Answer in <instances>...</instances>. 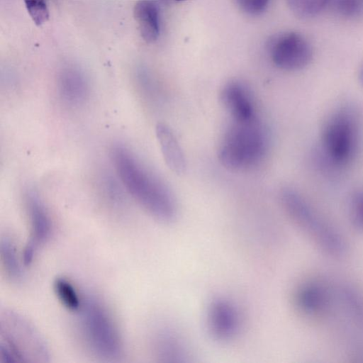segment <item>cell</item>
<instances>
[{
	"mask_svg": "<svg viewBox=\"0 0 363 363\" xmlns=\"http://www.w3.org/2000/svg\"><path fill=\"white\" fill-rule=\"evenodd\" d=\"M110 156L122 186L145 211L163 223L177 219L178 207L171 191L129 148L116 144Z\"/></svg>",
	"mask_w": 363,
	"mask_h": 363,
	"instance_id": "obj_1",
	"label": "cell"
},
{
	"mask_svg": "<svg viewBox=\"0 0 363 363\" xmlns=\"http://www.w3.org/2000/svg\"><path fill=\"white\" fill-rule=\"evenodd\" d=\"M354 111L348 107L335 111L321 131L315 154L320 169L329 176L342 172L354 160L359 145V125Z\"/></svg>",
	"mask_w": 363,
	"mask_h": 363,
	"instance_id": "obj_2",
	"label": "cell"
},
{
	"mask_svg": "<svg viewBox=\"0 0 363 363\" xmlns=\"http://www.w3.org/2000/svg\"><path fill=\"white\" fill-rule=\"evenodd\" d=\"M266 130L257 117L233 121L226 129L218 148L220 163L231 170H246L257 167L267 154Z\"/></svg>",
	"mask_w": 363,
	"mask_h": 363,
	"instance_id": "obj_3",
	"label": "cell"
},
{
	"mask_svg": "<svg viewBox=\"0 0 363 363\" xmlns=\"http://www.w3.org/2000/svg\"><path fill=\"white\" fill-rule=\"evenodd\" d=\"M280 200L289 218L320 250L335 257L345 255L347 245L341 233L298 191L284 188Z\"/></svg>",
	"mask_w": 363,
	"mask_h": 363,
	"instance_id": "obj_4",
	"label": "cell"
},
{
	"mask_svg": "<svg viewBox=\"0 0 363 363\" xmlns=\"http://www.w3.org/2000/svg\"><path fill=\"white\" fill-rule=\"evenodd\" d=\"M78 328L86 347L99 357L113 359L122 352L121 337L106 306L94 296L82 300Z\"/></svg>",
	"mask_w": 363,
	"mask_h": 363,
	"instance_id": "obj_5",
	"label": "cell"
},
{
	"mask_svg": "<svg viewBox=\"0 0 363 363\" xmlns=\"http://www.w3.org/2000/svg\"><path fill=\"white\" fill-rule=\"evenodd\" d=\"M46 344L38 330L20 314L5 311L0 320V363L46 362Z\"/></svg>",
	"mask_w": 363,
	"mask_h": 363,
	"instance_id": "obj_6",
	"label": "cell"
},
{
	"mask_svg": "<svg viewBox=\"0 0 363 363\" xmlns=\"http://www.w3.org/2000/svg\"><path fill=\"white\" fill-rule=\"evenodd\" d=\"M267 49L273 64L286 71H297L306 67L313 57L309 41L296 31H284L272 36Z\"/></svg>",
	"mask_w": 363,
	"mask_h": 363,
	"instance_id": "obj_7",
	"label": "cell"
},
{
	"mask_svg": "<svg viewBox=\"0 0 363 363\" xmlns=\"http://www.w3.org/2000/svg\"><path fill=\"white\" fill-rule=\"evenodd\" d=\"M332 297V286L320 279H308L296 289L293 301L301 316L313 321L325 320Z\"/></svg>",
	"mask_w": 363,
	"mask_h": 363,
	"instance_id": "obj_8",
	"label": "cell"
},
{
	"mask_svg": "<svg viewBox=\"0 0 363 363\" xmlns=\"http://www.w3.org/2000/svg\"><path fill=\"white\" fill-rule=\"evenodd\" d=\"M206 325L214 340L226 343L234 340L240 330V315L233 301L223 296L213 298L207 307Z\"/></svg>",
	"mask_w": 363,
	"mask_h": 363,
	"instance_id": "obj_9",
	"label": "cell"
},
{
	"mask_svg": "<svg viewBox=\"0 0 363 363\" xmlns=\"http://www.w3.org/2000/svg\"><path fill=\"white\" fill-rule=\"evenodd\" d=\"M25 206L30 235L23 253V262L28 265L38 249L50 238L52 227L48 211L35 191L30 190L26 193Z\"/></svg>",
	"mask_w": 363,
	"mask_h": 363,
	"instance_id": "obj_10",
	"label": "cell"
},
{
	"mask_svg": "<svg viewBox=\"0 0 363 363\" xmlns=\"http://www.w3.org/2000/svg\"><path fill=\"white\" fill-rule=\"evenodd\" d=\"M220 99L232 120L243 121L256 116L255 108L250 90L239 81H230L221 89Z\"/></svg>",
	"mask_w": 363,
	"mask_h": 363,
	"instance_id": "obj_11",
	"label": "cell"
},
{
	"mask_svg": "<svg viewBox=\"0 0 363 363\" xmlns=\"http://www.w3.org/2000/svg\"><path fill=\"white\" fill-rule=\"evenodd\" d=\"M57 90L62 102L70 106L84 104L90 93L86 78L80 70L73 67L65 68L60 73Z\"/></svg>",
	"mask_w": 363,
	"mask_h": 363,
	"instance_id": "obj_12",
	"label": "cell"
},
{
	"mask_svg": "<svg viewBox=\"0 0 363 363\" xmlns=\"http://www.w3.org/2000/svg\"><path fill=\"white\" fill-rule=\"evenodd\" d=\"M155 135L167 166L172 172L183 174L186 161L174 130L168 125L160 123L155 127Z\"/></svg>",
	"mask_w": 363,
	"mask_h": 363,
	"instance_id": "obj_13",
	"label": "cell"
},
{
	"mask_svg": "<svg viewBox=\"0 0 363 363\" xmlns=\"http://www.w3.org/2000/svg\"><path fill=\"white\" fill-rule=\"evenodd\" d=\"M142 38L147 43L157 40L160 35V12L157 4L150 0L138 1L133 9Z\"/></svg>",
	"mask_w": 363,
	"mask_h": 363,
	"instance_id": "obj_14",
	"label": "cell"
},
{
	"mask_svg": "<svg viewBox=\"0 0 363 363\" xmlns=\"http://www.w3.org/2000/svg\"><path fill=\"white\" fill-rule=\"evenodd\" d=\"M154 346L158 357L168 362H185L188 357L183 340L172 331L158 332L154 339Z\"/></svg>",
	"mask_w": 363,
	"mask_h": 363,
	"instance_id": "obj_15",
	"label": "cell"
},
{
	"mask_svg": "<svg viewBox=\"0 0 363 363\" xmlns=\"http://www.w3.org/2000/svg\"><path fill=\"white\" fill-rule=\"evenodd\" d=\"M1 260L6 276L14 282L20 281L23 276L16 248L8 238H2L0 242Z\"/></svg>",
	"mask_w": 363,
	"mask_h": 363,
	"instance_id": "obj_16",
	"label": "cell"
},
{
	"mask_svg": "<svg viewBox=\"0 0 363 363\" xmlns=\"http://www.w3.org/2000/svg\"><path fill=\"white\" fill-rule=\"evenodd\" d=\"M329 0H286V3L297 17L309 19L318 15L326 6Z\"/></svg>",
	"mask_w": 363,
	"mask_h": 363,
	"instance_id": "obj_17",
	"label": "cell"
},
{
	"mask_svg": "<svg viewBox=\"0 0 363 363\" xmlns=\"http://www.w3.org/2000/svg\"><path fill=\"white\" fill-rule=\"evenodd\" d=\"M54 289L58 299L70 311H78L82 304L75 289L67 280L58 278L54 283Z\"/></svg>",
	"mask_w": 363,
	"mask_h": 363,
	"instance_id": "obj_18",
	"label": "cell"
},
{
	"mask_svg": "<svg viewBox=\"0 0 363 363\" xmlns=\"http://www.w3.org/2000/svg\"><path fill=\"white\" fill-rule=\"evenodd\" d=\"M331 2L333 9L341 17L353 18L363 13V0H331Z\"/></svg>",
	"mask_w": 363,
	"mask_h": 363,
	"instance_id": "obj_19",
	"label": "cell"
},
{
	"mask_svg": "<svg viewBox=\"0 0 363 363\" xmlns=\"http://www.w3.org/2000/svg\"><path fill=\"white\" fill-rule=\"evenodd\" d=\"M26 9L36 25H42L49 18V12L45 0H23Z\"/></svg>",
	"mask_w": 363,
	"mask_h": 363,
	"instance_id": "obj_20",
	"label": "cell"
},
{
	"mask_svg": "<svg viewBox=\"0 0 363 363\" xmlns=\"http://www.w3.org/2000/svg\"><path fill=\"white\" fill-rule=\"evenodd\" d=\"M349 207L353 223L363 230V189L353 193L350 199Z\"/></svg>",
	"mask_w": 363,
	"mask_h": 363,
	"instance_id": "obj_21",
	"label": "cell"
},
{
	"mask_svg": "<svg viewBox=\"0 0 363 363\" xmlns=\"http://www.w3.org/2000/svg\"><path fill=\"white\" fill-rule=\"evenodd\" d=\"M270 0H235L237 5L245 13L257 16L268 7Z\"/></svg>",
	"mask_w": 363,
	"mask_h": 363,
	"instance_id": "obj_22",
	"label": "cell"
},
{
	"mask_svg": "<svg viewBox=\"0 0 363 363\" xmlns=\"http://www.w3.org/2000/svg\"><path fill=\"white\" fill-rule=\"evenodd\" d=\"M358 78H359V83L361 84V85L363 87V65H362V67L359 69V74H358Z\"/></svg>",
	"mask_w": 363,
	"mask_h": 363,
	"instance_id": "obj_23",
	"label": "cell"
},
{
	"mask_svg": "<svg viewBox=\"0 0 363 363\" xmlns=\"http://www.w3.org/2000/svg\"><path fill=\"white\" fill-rule=\"evenodd\" d=\"M160 1L165 4H175V3H179V2L184 1L185 0H160Z\"/></svg>",
	"mask_w": 363,
	"mask_h": 363,
	"instance_id": "obj_24",
	"label": "cell"
}]
</instances>
